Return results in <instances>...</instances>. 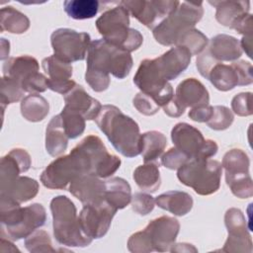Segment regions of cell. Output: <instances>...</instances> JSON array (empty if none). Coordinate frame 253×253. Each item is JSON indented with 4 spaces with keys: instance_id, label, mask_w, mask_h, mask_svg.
<instances>
[{
    "instance_id": "6da1fadb",
    "label": "cell",
    "mask_w": 253,
    "mask_h": 253,
    "mask_svg": "<svg viewBox=\"0 0 253 253\" xmlns=\"http://www.w3.org/2000/svg\"><path fill=\"white\" fill-rule=\"evenodd\" d=\"M95 122L115 149L126 157L140 154V132L137 123L114 105L102 106Z\"/></svg>"
},
{
    "instance_id": "7a4b0ae2",
    "label": "cell",
    "mask_w": 253,
    "mask_h": 253,
    "mask_svg": "<svg viewBox=\"0 0 253 253\" xmlns=\"http://www.w3.org/2000/svg\"><path fill=\"white\" fill-rule=\"evenodd\" d=\"M1 237L12 241L27 238L37 228L42 226L46 219L45 210L41 204L20 207L12 201L0 198Z\"/></svg>"
},
{
    "instance_id": "3957f363",
    "label": "cell",
    "mask_w": 253,
    "mask_h": 253,
    "mask_svg": "<svg viewBox=\"0 0 253 253\" xmlns=\"http://www.w3.org/2000/svg\"><path fill=\"white\" fill-rule=\"evenodd\" d=\"M133 61L130 52L122 49L105 40L91 42L87 52L86 73L110 77V73L118 79L126 77Z\"/></svg>"
},
{
    "instance_id": "277c9868",
    "label": "cell",
    "mask_w": 253,
    "mask_h": 253,
    "mask_svg": "<svg viewBox=\"0 0 253 253\" xmlns=\"http://www.w3.org/2000/svg\"><path fill=\"white\" fill-rule=\"evenodd\" d=\"M179 229L180 223L175 217L162 215L151 220L143 230L133 233L128 238L127 248L132 253L170 251Z\"/></svg>"
},
{
    "instance_id": "5b68a950",
    "label": "cell",
    "mask_w": 253,
    "mask_h": 253,
    "mask_svg": "<svg viewBox=\"0 0 253 253\" xmlns=\"http://www.w3.org/2000/svg\"><path fill=\"white\" fill-rule=\"evenodd\" d=\"M96 28L103 40L128 52L136 50L143 42L142 35L129 28V13L122 5L104 12L96 20Z\"/></svg>"
},
{
    "instance_id": "8992f818",
    "label": "cell",
    "mask_w": 253,
    "mask_h": 253,
    "mask_svg": "<svg viewBox=\"0 0 253 253\" xmlns=\"http://www.w3.org/2000/svg\"><path fill=\"white\" fill-rule=\"evenodd\" d=\"M53 235L56 241L64 246L85 247L91 244L92 238L81 230L74 203L66 196H56L50 202Z\"/></svg>"
},
{
    "instance_id": "52a82bcc",
    "label": "cell",
    "mask_w": 253,
    "mask_h": 253,
    "mask_svg": "<svg viewBox=\"0 0 253 253\" xmlns=\"http://www.w3.org/2000/svg\"><path fill=\"white\" fill-rule=\"evenodd\" d=\"M91 173V163L77 144L69 154L54 159L41 174L42 184L48 189L62 190L77 177Z\"/></svg>"
},
{
    "instance_id": "ba28073f",
    "label": "cell",
    "mask_w": 253,
    "mask_h": 253,
    "mask_svg": "<svg viewBox=\"0 0 253 253\" xmlns=\"http://www.w3.org/2000/svg\"><path fill=\"white\" fill-rule=\"evenodd\" d=\"M203 15V2H180L178 7L152 30L153 37L162 45H175L178 38L194 28Z\"/></svg>"
},
{
    "instance_id": "9c48e42d",
    "label": "cell",
    "mask_w": 253,
    "mask_h": 253,
    "mask_svg": "<svg viewBox=\"0 0 253 253\" xmlns=\"http://www.w3.org/2000/svg\"><path fill=\"white\" fill-rule=\"evenodd\" d=\"M221 163L213 159H191L178 169L179 181L201 196L215 193L220 186Z\"/></svg>"
},
{
    "instance_id": "30bf717a",
    "label": "cell",
    "mask_w": 253,
    "mask_h": 253,
    "mask_svg": "<svg viewBox=\"0 0 253 253\" xmlns=\"http://www.w3.org/2000/svg\"><path fill=\"white\" fill-rule=\"evenodd\" d=\"M39 68L38 60L31 55L10 57L3 63V76L19 83L25 92L42 93L47 89V77Z\"/></svg>"
},
{
    "instance_id": "8fae6325",
    "label": "cell",
    "mask_w": 253,
    "mask_h": 253,
    "mask_svg": "<svg viewBox=\"0 0 253 253\" xmlns=\"http://www.w3.org/2000/svg\"><path fill=\"white\" fill-rule=\"evenodd\" d=\"M225 170V182L231 193L239 199L253 196V182L249 174L250 161L248 155L238 148L227 151L221 162Z\"/></svg>"
},
{
    "instance_id": "7c38bea8",
    "label": "cell",
    "mask_w": 253,
    "mask_h": 253,
    "mask_svg": "<svg viewBox=\"0 0 253 253\" xmlns=\"http://www.w3.org/2000/svg\"><path fill=\"white\" fill-rule=\"evenodd\" d=\"M174 147L191 159H209L214 156L218 146L214 140L205 139L202 132L187 123L176 124L171 130Z\"/></svg>"
},
{
    "instance_id": "4fadbf2b",
    "label": "cell",
    "mask_w": 253,
    "mask_h": 253,
    "mask_svg": "<svg viewBox=\"0 0 253 253\" xmlns=\"http://www.w3.org/2000/svg\"><path fill=\"white\" fill-rule=\"evenodd\" d=\"M50 43L53 54L61 60L71 63L85 59L90 43V35L84 32L60 28L52 32Z\"/></svg>"
},
{
    "instance_id": "5bb4252c",
    "label": "cell",
    "mask_w": 253,
    "mask_h": 253,
    "mask_svg": "<svg viewBox=\"0 0 253 253\" xmlns=\"http://www.w3.org/2000/svg\"><path fill=\"white\" fill-rule=\"evenodd\" d=\"M210 95L207 88L196 78H187L180 82L171 101L163 107L164 113L171 118H178L188 107L195 108L209 105Z\"/></svg>"
},
{
    "instance_id": "9a60e30c",
    "label": "cell",
    "mask_w": 253,
    "mask_h": 253,
    "mask_svg": "<svg viewBox=\"0 0 253 253\" xmlns=\"http://www.w3.org/2000/svg\"><path fill=\"white\" fill-rule=\"evenodd\" d=\"M207 79L219 91L226 92L236 86L249 85L253 82L252 64L245 60L233 61L231 64L215 63Z\"/></svg>"
},
{
    "instance_id": "2e32d148",
    "label": "cell",
    "mask_w": 253,
    "mask_h": 253,
    "mask_svg": "<svg viewBox=\"0 0 253 253\" xmlns=\"http://www.w3.org/2000/svg\"><path fill=\"white\" fill-rule=\"evenodd\" d=\"M133 83L140 92L150 96L160 107L167 105L174 96L171 84L163 80L157 73L153 60L143 59L133 77Z\"/></svg>"
},
{
    "instance_id": "e0dca14e",
    "label": "cell",
    "mask_w": 253,
    "mask_h": 253,
    "mask_svg": "<svg viewBox=\"0 0 253 253\" xmlns=\"http://www.w3.org/2000/svg\"><path fill=\"white\" fill-rule=\"evenodd\" d=\"M179 3L180 1L173 0H126L121 1L120 5L146 28L153 30L178 7Z\"/></svg>"
},
{
    "instance_id": "ac0fdd59",
    "label": "cell",
    "mask_w": 253,
    "mask_h": 253,
    "mask_svg": "<svg viewBox=\"0 0 253 253\" xmlns=\"http://www.w3.org/2000/svg\"><path fill=\"white\" fill-rule=\"evenodd\" d=\"M117 211L106 200L97 204L83 205L78 216L81 230L92 239L103 237L108 232Z\"/></svg>"
},
{
    "instance_id": "d6986e66",
    "label": "cell",
    "mask_w": 253,
    "mask_h": 253,
    "mask_svg": "<svg viewBox=\"0 0 253 253\" xmlns=\"http://www.w3.org/2000/svg\"><path fill=\"white\" fill-rule=\"evenodd\" d=\"M78 145L87 154L91 163V174L96 175L99 178H109L117 172L121 166V159L110 154L97 135H88L83 138Z\"/></svg>"
},
{
    "instance_id": "ffe728a7",
    "label": "cell",
    "mask_w": 253,
    "mask_h": 253,
    "mask_svg": "<svg viewBox=\"0 0 253 253\" xmlns=\"http://www.w3.org/2000/svg\"><path fill=\"white\" fill-rule=\"evenodd\" d=\"M224 223L228 232L222 252L251 253L252 239L247 221L239 209L231 208L224 214Z\"/></svg>"
},
{
    "instance_id": "44dd1931",
    "label": "cell",
    "mask_w": 253,
    "mask_h": 253,
    "mask_svg": "<svg viewBox=\"0 0 253 253\" xmlns=\"http://www.w3.org/2000/svg\"><path fill=\"white\" fill-rule=\"evenodd\" d=\"M42 66L47 77L48 89L65 95L76 85V83L70 79L72 76L71 64L61 60L54 54L43 58Z\"/></svg>"
},
{
    "instance_id": "7402d4cb",
    "label": "cell",
    "mask_w": 253,
    "mask_h": 253,
    "mask_svg": "<svg viewBox=\"0 0 253 253\" xmlns=\"http://www.w3.org/2000/svg\"><path fill=\"white\" fill-rule=\"evenodd\" d=\"M191 57L192 54L186 47L174 46L152 60L158 75L168 82L188 68Z\"/></svg>"
},
{
    "instance_id": "603a6c76",
    "label": "cell",
    "mask_w": 253,
    "mask_h": 253,
    "mask_svg": "<svg viewBox=\"0 0 253 253\" xmlns=\"http://www.w3.org/2000/svg\"><path fill=\"white\" fill-rule=\"evenodd\" d=\"M68 190L83 205L97 204L105 201V181L91 173L77 177L69 184Z\"/></svg>"
},
{
    "instance_id": "cb8c5ba5",
    "label": "cell",
    "mask_w": 253,
    "mask_h": 253,
    "mask_svg": "<svg viewBox=\"0 0 253 253\" xmlns=\"http://www.w3.org/2000/svg\"><path fill=\"white\" fill-rule=\"evenodd\" d=\"M65 107L79 113L85 120H95L99 115L102 105L91 97L81 85L76 84L67 94L63 95Z\"/></svg>"
},
{
    "instance_id": "d4e9b609",
    "label": "cell",
    "mask_w": 253,
    "mask_h": 253,
    "mask_svg": "<svg viewBox=\"0 0 253 253\" xmlns=\"http://www.w3.org/2000/svg\"><path fill=\"white\" fill-rule=\"evenodd\" d=\"M38 192L39 183L35 179L26 176H19L10 182L0 185V198L19 205L35 198Z\"/></svg>"
},
{
    "instance_id": "484cf974",
    "label": "cell",
    "mask_w": 253,
    "mask_h": 253,
    "mask_svg": "<svg viewBox=\"0 0 253 253\" xmlns=\"http://www.w3.org/2000/svg\"><path fill=\"white\" fill-rule=\"evenodd\" d=\"M32 165L30 154L22 148H14L1 158L0 185L10 182L27 172Z\"/></svg>"
},
{
    "instance_id": "4316f807",
    "label": "cell",
    "mask_w": 253,
    "mask_h": 253,
    "mask_svg": "<svg viewBox=\"0 0 253 253\" xmlns=\"http://www.w3.org/2000/svg\"><path fill=\"white\" fill-rule=\"evenodd\" d=\"M207 50L218 62L235 61L242 54L240 42L234 37L224 34L214 36Z\"/></svg>"
},
{
    "instance_id": "83f0119b",
    "label": "cell",
    "mask_w": 253,
    "mask_h": 253,
    "mask_svg": "<svg viewBox=\"0 0 253 253\" xmlns=\"http://www.w3.org/2000/svg\"><path fill=\"white\" fill-rule=\"evenodd\" d=\"M215 8V19L222 26L231 27L240 18L249 14V1H209Z\"/></svg>"
},
{
    "instance_id": "f1b7e54d",
    "label": "cell",
    "mask_w": 253,
    "mask_h": 253,
    "mask_svg": "<svg viewBox=\"0 0 253 253\" xmlns=\"http://www.w3.org/2000/svg\"><path fill=\"white\" fill-rule=\"evenodd\" d=\"M155 204L174 215L182 216L192 210L194 201L192 196L186 192L169 191L156 197Z\"/></svg>"
},
{
    "instance_id": "f546056e",
    "label": "cell",
    "mask_w": 253,
    "mask_h": 253,
    "mask_svg": "<svg viewBox=\"0 0 253 253\" xmlns=\"http://www.w3.org/2000/svg\"><path fill=\"white\" fill-rule=\"evenodd\" d=\"M68 139L60 115L52 117L45 130V149L47 153L53 157L62 154L67 148Z\"/></svg>"
},
{
    "instance_id": "4dcf8cb0",
    "label": "cell",
    "mask_w": 253,
    "mask_h": 253,
    "mask_svg": "<svg viewBox=\"0 0 253 253\" xmlns=\"http://www.w3.org/2000/svg\"><path fill=\"white\" fill-rule=\"evenodd\" d=\"M105 200L117 210L126 208L131 201V188L123 178L113 177L105 181Z\"/></svg>"
},
{
    "instance_id": "1f68e13d",
    "label": "cell",
    "mask_w": 253,
    "mask_h": 253,
    "mask_svg": "<svg viewBox=\"0 0 253 253\" xmlns=\"http://www.w3.org/2000/svg\"><path fill=\"white\" fill-rule=\"evenodd\" d=\"M167 145L166 136L157 130L146 131L140 136V154L144 163L156 162Z\"/></svg>"
},
{
    "instance_id": "d6a6232c",
    "label": "cell",
    "mask_w": 253,
    "mask_h": 253,
    "mask_svg": "<svg viewBox=\"0 0 253 253\" xmlns=\"http://www.w3.org/2000/svg\"><path fill=\"white\" fill-rule=\"evenodd\" d=\"M49 112L47 100L38 93L30 94L21 101V114L29 122L42 121Z\"/></svg>"
},
{
    "instance_id": "836d02e7",
    "label": "cell",
    "mask_w": 253,
    "mask_h": 253,
    "mask_svg": "<svg viewBox=\"0 0 253 253\" xmlns=\"http://www.w3.org/2000/svg\"><path fill=\"white\" fill-rule=\"evenodd\" d=\"M133 180L141 190L154 193L161 184L159 163L147 162L139 165L133 171Z\"/></svg>"
},
{
    "instance_id": "e575fe53",
    "label": "cell",
    "mask_w": 253,
    "mask_h": 253,
    "mask_svg": "<svg viewBox=\"0 0 253 253\" xmlns=\"http://www.w3.org/2000/svg\"><path fill=\"white\" fill-rule=\"evenodd\" d=\"M0 30L12 34H23L30 28L29 18L16 10L14 7L7 6L0 11Z\"/></svg>"
},
{
    "instance_id": "d590c367",
    "label": "cell",
    "mask_w": 253,
    "mask_h": 253,
    "mask_svg": "<svg viewBox=\"0 0 253 253\" xmlns=\"http://www.w3.org/2000/svg\"><path fill=\"white\" fill-rule=\"evenodd\" d=\"M63 8L70 18L85 20L97 15L100 3L97 0H66L63 2Z\"/></svg>"
},
{
    "instance_id": "8d00e7d4",
    "label": "cell",
    "mask_w": 253,
    "mask_h": 253,
    "mask_svg": "<svg viewBox=\"0 0 253 253\" xmlns=\"http://www.w3.org/2000/svg\"><path fill=\"white\" fill-rule=\"evenodd\" d=\"M209 40L206 35H204L201 31L192 28L184 32L177 40L175 46H184L186 47L192 55H198L201 53L207 44Z\"/></svg>"
},
{
    "instance_id": "74e56055",
    "label": "cell",
    "mask_w": 253,
    "mask_h": 253,
    "mask_svg": "<svg viewBox=\"0 0 253 253\" xmlns=\"http://www.w3.org/2000/svg\"><path fill=\"white\" fill-rule=\"evenodd\" d=\"M59 115L68 138L74 139L84 132L86 120L79 113L74 112L64 106Z\"/></svg>"
},
{
    "instance_id": "f35d334b",
    "label": "cell",
    "mask_w": 253,
    "mask_h": 253,
    "mask_svg": "<svg viewBox=\"0 0 253 253\" xmlns=\"http://www.w3.org/2000/svg\"><path fill=\"white\" fill-rule=\"evenodd\" d=\"M25 247L32 253L55 252L48 233L44 230H35L25 239Z\"/></svg>"
},
{
    "instance_id": "ab89813d",
    "label": "cell",
    "mask_w": 253,
    "mask_h": 253,
    "mask_svg": "<svg viewBox=\"0 0 253 253\" xmlns=\"http://www.w3.org/2000/svg\"><path fill=\"white\" fill-rule=\"evenodd\" d=\"M1 92H0V97H1V106L2 110L4 111L5 107L9 104L16 103L22 99L24 96L25 91L22 89V87L14 81L11 78L8 77H2L1 79Z\"/></svg>"
},
{
    "instance_id": "60d3db41",
    "label": "cell",
    "mask_w": 253,
    "mask_h": 253,
    "mask_svg": "<svg viewBox=\"0 0 253 253\" xmlns=\"http://www.w3.org/2000/svg\"><path fill=\"white\" fill-rule=\"evenodd\" d=\"M234 116L232 112L225 106H214L211 119L207 125L214 130H224L233 123Z\"/></svg>"
},
{
    "instance_id": "b9f144b4",
    "label": "cell",
    "mask_w": 253,
    "mask_h": 253,
    "mask_svg": "<svg viewBox=\"0 0 253 253\" xmlns=\"http://www.w3.org/2000/svg\"><path fill=\"white\" fill-rule=\"evenodd\" d=\"M252 94L250 92L239 93L231 100V109L237 116H251L252 111Z\"/></svg>"
},
{
    "instance_id": "7bdbcfd3",
    "label": "cell",
    "mask_w": 253,
    "mask_h": 253,
    "mask_svg": "<svg viewBox=\"0 0 253 253\" xmlns=\"http://www.w3.org/2000/svg\"><path fill=\"white\" fill-rule=\"evenodd\" d=\"M131 208L132 210L140 214L146 215L153 211L155 206V199L149 194L145 193H135L131 196Z\"/></svg>"
},
{
    "instance_id": "ee69618b",
    "label": "cell",
    "mask_w": 253,
    "mask_h": 253,
    "mask_svg": "<svg viewBox=\"0 0 253 253\" xmlns=\"http://www.w3.org/2000/svg\"><path fill=\"white\" fill-rule=\"evenodd\" d=\"M132 103L134 108L144 116H153L160 109V106L150 96L142 92L135 95Z\"/></svg>"
},
{
    "instance_id": "f6af8a7d",
    "label": "cell",
    "mask_w": 253,
    "mask_h": 253,
    "mask_svg": "<svg viewBox=\"0 0 253 253\" xmlns=\"http://www.w3.org/2000/svg\"><path fill=\"white\" fill-rule=\"evenodd\" d=\"M190 159L176 147L170 148L161 156V164L171 170H178L181 166L187 163Z\"/></svg>"
},
{
    "instance_id": "bcb514c9",
    "label": "cell",
    "mask_w": 253,
    "mask_h": 253,
    "mask_svg": "<svg viewBox=\"0 0 253 253\" xmlns=\"http://www.w3.org/2000/svg\"><path fill=\"white\" fill-rule=\"evenodd\" d=\"M212 106L205 105V106H199L192 108L189 112L188 116L191 120L198 122V123H207L212 114Z\"/></svg>"
},
{
    "instance_id": "7dc6e473",
    "label": "cell",
    "mask_w": 253,
    "mask_h": 253,
    "mask_svg": "<svg viewBox=\"0 0 253 253\" xmlns=\"http://www.w3.org/2000/svg\"><path fill=\"white\" fill-rule=\"evenodd\" d=\"M231 29L235 30L237 33L244 36H251L252 33V15L247 14L240 18L234 25L231 27Z\"/></svg>"
},
{
    "instance_id": "c3c4849f",
    "label": "cell",
    "mask_w": 253,
    "mask_h": 253,
    "mask_svg": "<svg viewBox=\"0 0 253 253\" xmlns=\"http://www.w3.org/2000/svg\"><path fill=\"white\" fill-rule=\"evenodd\" d=\"M240 46L248 57L252 58V36H244L240 42Z\"/></svg>"
},
{
    "instance_id": "681fc988",
    "label": "cell",
    "mask_w": 253,
    "mask_h": 253,
    "mask_svg": "<svg viewBox=\"0 0 253 253\" xmlns=\"http://www.w3.org/2000/svg\"><path fill=\"white\" fill-rule=\"evenodd\" d=\"M171 252H197L198 250L192 245L188 243H177L173 244V246L170 248Z\"/></svg>"
},
{
    "instance_id": "f907efd6",
    "label": "cell",
    "mask_w": 253,
    "mask_h": 253,
    "mask_svg": "<svg viewBox=\"0 0 253 253\" xmlns=\"http://www.w3.org/2000/svg\"><path fill=\"white\" fill-rule=\"evenodd\" d=\"M10 52V43L5 39H1V60H5Z\"/></svg>"
}]
</instances>
